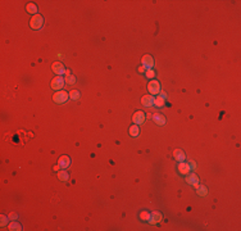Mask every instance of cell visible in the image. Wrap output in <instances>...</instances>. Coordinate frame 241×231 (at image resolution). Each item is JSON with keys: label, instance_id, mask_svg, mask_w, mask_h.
Instances as JSON below:
<instances>
[{"label": "cell", "instance_id": "1", "mask_svg": "<svg viewBox=\"0 0 241 231\" xmlns=\"http://www.w3.org/2000/svg\"><path fill=\"white\" fill-rule=\"evenodd\" d=\"M68 98H69V92L64 91V90H59V91H56L55 94L53 95V100L56 104H63V103H66L67 100H68Z\"/></svg>", "mask_w": 241, "mask_h": 231}, {"label": "cell", "instance_id": "2", "mask_svg": "<svg viewBox=\"0 0 241 231\" xmlns=\"http://www.w3.org/2000/svg\"><path fill=\"white\" fill-rule=\"evenodd\" d=\"M44 25V18L41 14H35L30 21V26L33 30H40Z\"/></svg>", "mask_w": 241, "mask_h": 231}, {"label": "cell", "instance_id": "3", "mask_svg": "<svg viewBox=\"0 0 241 231\" xmlns=\"http://www.w3.org/2000/svg\"><path fill=\"white\" fill-rule=\"evenodd\" d=\"M64 84H66V81H64V78L62 76H56L51 80V87H53L54 90H56V91L62 90V87L64 86Z\"/></svg>", "mask_w": 241, "mask_h": 231}, {"label": "cell", "instance_id": "4", "mask_svg": "<svg viewBox=\"0 0 241 231\" xmlns=\"http://www.w3.org/2000/svg\"><path fill=\"white\" fill-rule=\"evenodd\" d=\"M148 90H149V92H150L151 95H156V94L160 92V85H159L158 81L151 80V81L148 84Z\"/></svg>", "mask_w": 241, "mask_h": 231}, {"label": "cell", "instance_id": "5", "mask_svg": "<svg viewBox=\"0 0 241 231\" xmlns=\"http://www.w3.org/2000/svg\"><path fill=\"white\" fill-rule=\"evenodd\" d=\"M141 66H144L146 69H153V66H154V58L151 55H144L142 59H141Z\"/></svg>", "mask_w": 241, "mask_h": 231}, {"label": "cell", "instance_id": "6", "mask_svg": "<svg viewBox=\"0 0 241 231\" xmlns=\"http://www.w3.org/2000/svg\"><path fill=\"white\" fill-rule=\"evenodd\" d=\"M186 182L196 189V187L199 186V177H197L195 173H187L186 175Z\"/></svg>", "mask_w": 241, "mask_h": 231}, {"label": "cell", "instance_id": "7", "mask_svg": "<svg viewBox=\"0 0 241 231\" xmlns=\"http://www.w3.org/2000/svg\"><path fill=\"white\" fill-rule=\"evenodd\" d=\"M51 69H53V72L55 74H58V76H62V74L66 73V68H64V66L60 63V62H55V63H53Z\"/></svg>", "mask_w": 241, "mask_h": 231}, {"label": "cell", "instance_id": "8", "mask_svg": "<svg viewBox=\"0 0 241 231\" xmlns=\"http://www.w3.org/2000/svg\"><path fill=\"white\" fill-rule=\"evenodd\" d=\"M132 121L135 125H141V123L145 122V113L141 112V110H137L135 114L132 116Z\"/></svg>", "mask_w": 241, "mask_h": 231}, {"label": "cell", "instance_id": "9", "mask_svg": "<svg viewBox=\"0 0 241 231\" xmlns=\"http://www.w3.org/2000/svg\"><path fill=\"white\" fill-rule=\"evenodd\" d=\"M162 218H163V216H162L160 212H151L150 214V218H149V222L151 223V225H156L158 222H160Z\"/></svg>", "mask_w": 241, "mask_h": 231}, {"label": "cell", "instance_id": "10", "mask_svg": "<svg viewBox=\"0 0 241 231\" xmlns=\"http://www.w3.org/2000/svg\"><path fill=\"white\" fill-rule=\"evenodd\" d=\"M150 117L158 126H164V125H166V118H164V116H162L160 113H155V114L150 116Z\"/></svg>", "mask_w": 241, "mask_h": 231}, {"label": "cell", "instance_id": "11", "mask_svg": "<svg viewBox=\"0 0 241 231\" xmlns=\"http://www.w3.org/2000/svg\"><path fill=\"white\" fill-rule=\"evenodd\" d=\"M58 164H59V167L60 168H67V167H69L71 166V159H69V157H67V155H62L60 158H59V161H58Z\"/></svg>", "mask_w": 241, "mask_h": 231}, {"label": "cell", "instance_id": "12", "mask_svg": "<svg viewBox=\"0 0 241 231\" xmlns=\"http://www.w3.org/2000/svg\"><path fill=\"white\" fill-rule=\"evenodd\" d=\"M141 103L144 107H151V105H154V96L153 95H144L141 98Z\"/></svg>", "mask_w": 241, "mask_h": 231}, {"label": "cell", "instance_id": "13", "mask_svg": "<svg viewBox=\"0 0 241 231\" xmlns=\"http://www.w3.org/2000/svg\"><path fill=\"white\" fill-rule=\"evenodd\" d=\"M173 157H174V159H177L178 162H183L185 159H186V155H185L183 150H181V149L173 150Z\"/></svg>", "mask_w": 241, "mask_h": 231}, {"label": "cell", "instance_id": "14", "mask_svg": "<svg viewBox=\"0 0 241 231\" xmlns=\"http://www.w3.org/2000/svg\"><path fill=\"white\" fill-rule=\"evenodd\" d=\"M178 172L182 175H187L190 173V167L187 163H185V162H179L178 163Z\"/></svg>", "mask_w": 241, "mask_h": 231}, {"label": "cell", "instance_id": "15", "mask_svg": "<svg viewBox=\"0 0 241 231\" xmlns=\"http://www.w3.org/2000/svg\"><path fill=\"white\" fill-rule=\"evenodd\" d=\"M26 10H27L30 14H37V7H36V4H33V3H28L27 7H26Z\"/></svg>", "mask_w": 241, "mask_h": 231}, {"label": "cell", "instance_id": "16", "mask_svg": "<svg viewBox=\"0 0 241 231\" xmlns=\"http://www.w3.org/2000/svg\"><path fill=\"white\" fill-rule=\"evenodd\" d=\"M79 98H81V94H79L78 90H72V91H69V99L79 100Z\"/></svg>", "mask_w": 241, "mask_h": 231}, {"label": "cell", "instance_id": "17", "mask_svg": "<svg viewBox=\"0 0 241 231\" xmlns=\"http://www.w3.org/2000/svg\"><path fill=\"white\" fill-rule=\"evenodd\" d=\"M58 179L60 180V181H67V180L69 179V175H68V172L67 171H59L58 172Z\"/></svg>", "mask_w": 241, "mask_h": 231}, {"label": "cell", "instance_id": "18", "mask_svg": "<svg viewBox=\"0 0 241 231\" xmlns=\"http://www.w3.org/2000/svg\"><path fill=\"white\" fill-rule=\"evenodd\" d=\"M154 105H155V107H158V108L163 107V105H164V98H162L160 95H159V96H156V98H154Z\"/></svg>", "mask_w": 241, "mask_h": 231}, {"label": "cell", "instance_id": "19", "mask_svg": "<svg viewBox=\"0 0 241 231\" xmlns=\"http://www.w3.org/2000/svg\"><path fill=\"white\" fill-rule=\"evenodd\" d=\"M196 193H197V195H199V196H205V195L208 194V190H207V187L205 186H197L196 187Z\"/></svg>", "mask_w": 241, "mask_h": 231}, {"label": "cell", "instance_id": "20", "mask_svg": "<svg viewBox=\"0 0 241 231\" xmlns=\"http://www.w3.org/2000/svg\"><path fill=\"white\" fill-rule=\"evenodd\" d=\"M138 132H140V130H138V126L133 125L130 127V135L132 136V137H136V136H138Z\"/></svg>", "mask_w": 241, "mask_h": 231}, {"label": "cell", "instance_id": "21", "mask_svg": "<svg viewBox=\"0 0 241 231\" xmlns=\"http://www.w3.org/2000/svg\"><path fill=\"white\" fill-rule=\"evenodd\" d=\"M8 228H9V230H12V231H15V230H22V226L19 225V223L18 222H12V223H9V225H8Z\"/></svg>", "mask_w": 241, "mask_h": 231}, {"label": "cell", "instance_id": "22", "mask_svg": "<svg viewBox=\"0 0 241 231\" xmlns=\"http://www.w3.org/2000/svg\"><path fill=\"white\" fill-rule=\"evenodd\" d=\"M64 81H66V84H68V85H74L76 84V77H74L73 74H69V76H66Z\"/></svg>", "mask_w": 241, "mask_h": 231}, {"label": "cell", "instance_id": "23", "mask_svg": "<svg viewBox=\"0 0 241 231\" xmlns=\"http://www.w3.org/2000/svg\"><path fill=\"white\" fill-rule=\"evenodd\" d=\"M140 218H141V221H149V218H150V213H149L148 210H142V212L140 213Z\"/></svg>", "mask_w": 241, "mask_h": 231}, {"label": "cell", "instance_id": "24", "mask_svg": "<svg viewBox=\"0 0 241 231\" xmlns=\"http://www.w3.org/2000/svg\"><path fill=\"white\" fill-rule=\"evenodd\" d=\"M8 220H9V217H7V216H4V214L0 216V226H1V227L7 226L8 225Z\"/></svg>", "mask_w": 241, "mask_h": 231}, {"label": "cell", "instance_id": "25", "mask_svg": "<svg viewBox=\"0 0 241 231\" xmlns=\"http://www.w3.org/2000/svg\"><path fill=\"white\" fill-rule=\"evenodd\" d=\"M145 76L148 77V78H154V76H155V72L153 71V69H146L145 71Z\"/></svg>", "mask_w": 241, "mask_h": 231}, {"label": "cell", "instance_id": "26", "mask_svg": "<svg viewBox=\"0 0 241 231\" xmlns=\"http://www.w3.org/2000/svg\"><path fill=\"white\" fill-rule=\"evenodd\" d=\"M187 164H189L190 169H195V168H196V163H195L194 161H189V162H187Z\"/></svg>", "mask_w": 241, "mask_h": 231}, {"label": "cell", "instance_id": "27", "mask_svg": "<svg viewBox=\"0 0 241 231\" xmlns=\"http://www.w3.org/2000/svg\"><path fill=\"white\" fill-rule=\"evenodd\" d=\"M8 217H9L10 220H15V218H18V214H17V213H10Z\"/></svg>", "mask_w": 241, "mask_h": 231}, {"label": "cell", "instance_id": "28", "mask_svg": "<svg viewBox=\"0 0 241 231\" xmlns=\"http://www.w3.org/2000/svg\"><path fill=\"white\" fill-rule=\"evenodd\" d=\"M145 71H146V68H145L144 66H140V67H138V72H140V73H142V72H145Z\"/></svg>", "mask_w": 241, "mask_h": 231}, {"label": "cell", "instance_id": "29", "mask_svg": "<svg viewBox=\"0 0 241 231\" xmlns=\"http://www.w3.org/2000/svg\"><path fill=\"white\" fill-rule=\"evenodd\" d=\"M59 168H60V167H59V164H56V166H54V171H59Z\"/></svg>", "mask_w": 241, "mask_h": 231}, {"label": "cell", "instance_id": "30", "mask_svg": "<svg viewBox=\"0 0 241 231\" xmlns=\"http://www.w3.org/2000/svg\"><path fill=\"white\" fill-rule=\"evenodd\" d=\"M64 74H66V76H69V74H71V71H69V69H66V73Z\"/></svg>", "mask_w": 241, "mask_h": 231}, {"label": "cell", "instance_id": "31", "mask_svg": "<svg viewBox=\"0 0 241 231\" xmlns=\"http://www.w3.org/2000/svg\"><path fill=\"white\" fill-rule=\"evenodd\" d=\"M160 96H162V98H164V99H166V98H167V94H166V92H162V94H160Z\"/></svg>", "mask_w": 241, "mask_h": 231}]
</instances>
